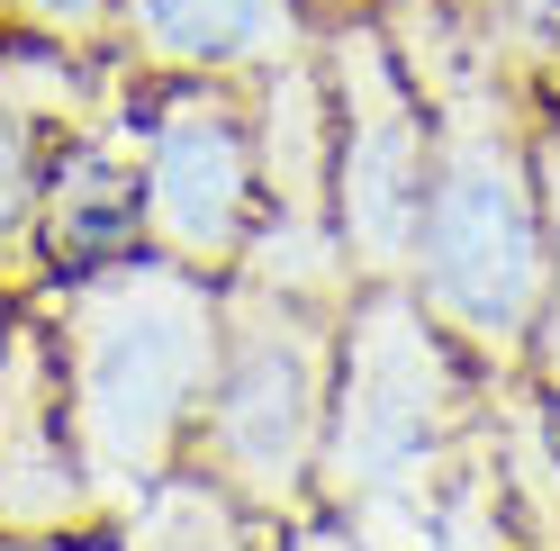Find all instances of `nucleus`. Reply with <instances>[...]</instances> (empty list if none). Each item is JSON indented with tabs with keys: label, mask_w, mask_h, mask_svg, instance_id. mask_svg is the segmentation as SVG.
<instances>
[{
	"label": "nucleus",
	"mask_w": 560,
	"mask_h": 551,
	"mask_svg": "<svg viewBox=\"0 0 560 551\" xmlns=\"http://www.w3.org/2000/svg\"><path fill=\"white\" fill-rule=\"evenodd\" d=\"M389 46L425 99V209H416L407 290L479 371L515 380L542 326L551 235L534 172V82L515 73L506 37L462 0H371Z\"/></svg>",
	"instance_id": "nucleus-1"
},
{
	"label": "nucleus",
	"mask_w": 560,
	"mask_h": 551,
	"mask_svg": "<svg viewBox=\"0 0 560 551\" xmlns=\"http://www.w3.org/2000/svg\"><path fill=\"white\" fill-rule=\"evenodd\" d=\"M488 389L498 371H479L407 281H362L335 335L317 515L371 551H425L488 434Z\"/></svg>",
	"instance_id": "nucleus-2"
},
{
	"label": "nucleus",
	"mask_w": 560,
	"mask_h": 551,
	"mask_svg": "<svg viewBox=\"0 0 560 551\" xmlns=\"http://www.w3.org/2000/svg\"><path fill=\"white\" fill-rule=\"evenodd\" d=\"M27 307L55 335L91 497H100V515H127L154 479L190 461L208 371H218L226 281H208L190 262H163V254H127L109 271L37 290Z\"/></svg>",
	"instance_id": "nucleus-3"
},
{
	"label": "nucleus",
	"mask_w": 560,
	"mask_h": 551,
	"mask_svg": "<svg viewBox=\"0 0 560 551\" xmlns=\"http://www.w3.org/2000/svg\"><path fill=\"white\" fill-rule=\"evenodd\" d=\"M335 335L343 298L280 290L235 271L218 317V371L190 434V461L244 497L262 525H299L317 506V453H326V398H335Z\"/></svg>",
	"instance_id": "nucleus-4"
},
{
	"label": "nucleus",
	"mask_w": 560,
	"mask_h": 551,
	"mask_svg": "<svg viewBox=\"0 0 560 551\" xmlns=\"http://www.w3.org/2000/svg\"><path fill=\"white\" fill-rule=\"evenodd\" d=\"M118 109L136 136V181H145V254L190 262L208 281H235L262 235L254 91L118 63Z\"/></svg>",
	"instance_id": "nucleus-5"
},
{
	"label": "nucleus",
	"mask_w": 560,
	"mask_h": 551,
	"mask_svg": "<svg viewBox=\"0 0 560 551\" xmlns=\"http://www.w3.org/2000/svg\"><path fill=\"white\" fill-rule=\"evenodd\" d=\"M317 73L335 99V245H343V271H353V290L407 281L434 127H425V99H416L371 0L317 19Z\"/></svg>",
	"instance_id": "nucleus-6"
},
{
	"label": "nucleus",
	"mask_w": 560,
	"mask_h": 551,
	"mask_svg": "<svg viewBox=\"0 0 560 551\" xmlns=\"http://www.w3.org/2000/svg\"><path fill=\"white\" fill-rule=\"evenodd\" d=\"M46 525H100V497L73 443L55 335L27 298H10V317H0V534Z\"/></svg>",
	"instance_id": "nucleus-7"
},
{
	"label": "nucleus",
	"mask_w": 560,
	"mask_h": 551,
	"mask_svg": "<svg viewBox=\"0 0 560 551\" xmlns=\"http://www.w3.org/2000/svg\"><path fill=\"white\" fill-rule=\"evenodd\" d=\"M127 254H145V181H136V136L109 82V99L82 127H63V145L46 163L37 235H27V298L55 281H82V271H109Z\"/></svg>",
	"instance_id": "nucleus-8"
},
{
	"label": "nucleus",
	"mask_w": 560,
	"mask_h": 551,
	"mask_svg": "<svg viewBox=\"0 0 560 551\" xmlns=\"http://www.w3.org/2000/svg\"><path fill=\"white\" fill-rule=\"evenodd\" d=\"M118 82V55H63L37 37H0V298H27V235L37 190L63 145Z\"/></svg>",
	"instance_id": "nucleus-9"
},
{
	"label": "nucleus",
	"mask_w": 560,
	"mask_h": 551,
	"mask_svg": "<svg viewBox=\"0 0 560 551\" xmlns=\"http://www.w3.org/2000/svg\"><path fill=\"white\" fill-rule=\"evenodd\" d=\"M307 46H317L307 0H118L109 10V55L127 73H190L254 91Z\"/></svg>",
	"instance_id": "nucleus-10"
},
{
	"label": "nucleus",
	"mask_w": 560,
	"mask_h": 551,
	"mask_svg": "<svg viewBox=\"0 0 560 551\" xmlns=\"http://www.w3.org/2000/svg\"><path fill=\"white\" fill-rule=\"evenodd\" d=\"M109 525H118V551H271V534H280L244 497H226L199 461L154 479V489L136 497L127 515H109Z\"/></svg>",
	"instance_id": "nucleus-11"
},
{
	"label": "nucleus",
	"mask_w": 560,
	"mask_h": 551,
	"mask_svg": "<svg viewBox=\"0 0 560 551\" xmlns=\"http://www.w3.org/2000/svg\"><path fill=\"white\" fill-rule=\"evenodd\" d=\"M534 172H542V235H551V290H542V326L524 353V380L542 398H560V99L534 109Z\"/></svg>",
	"instance_id": "nucleus-12"
},
{
	"label": "nucleus",
	"mask_w": 560,
	"mask_h": 551,
	"mask_svg": "<svg viewBox=\"0 0 560 551\" xmlns=\"http://www.w3.org/2000/svg\"><path fill=\"white\" fill-rule=\"evenodd\" d=\"M109 10L118 0H0L10 37H37L63 55H109Z\"/></svg>",
	"instance_id": "nucleus-13"
},
{
	"label": "nucleus",
	"mask_w": 560,
	"mask_h": 551,
	"mask_svg": "<svg viewBox=\"0 0 560 551\" xmlns=\"http://www.w3.org/2000/svg\"><path fill=\"white\" fill-rule=\"evenodd\" d=\"M0 551H118V525H46V534H0Z\"/></svg>",
	"instance_id": "nucleus-14"
},
{
	"label": "nucleus",
	"mask_w": 560,
	"mask_h": 551,
	"mask_svg": "<svg viewBox=\"0 0 560 551\" xmlns=\"http://www.w3.org/2000/svg\"><path fill=\"white\" fill-rule=\"evenodd\" d=\"M271 551H371V542H362V534H343L335 515H317V506H307L299 525H280V542H271Z\"/></svg>",
	"instance_id": "nucleus-15"
},
{
	"label": "nucleus",
	"mask_w": 560,
	"mask_h": 551,
	"mask_svg": "<svg viewBox=\"0 0 560 551\" xmlns=\"http://www.w3.org/2000/svg\"><path fill=\"white\" fill-rule=\"evenodd\" d=\"M0 37H10V19H0Z\"/></svg>",
	"instance_id": "nucleus-16"
},
{
	"label": "nucleus",
	"mask_w": 560,
	"mask_h": 551,
	"mask_svg": "<svg viewBox=\"0 0 560 551\" xmlns=\"http://www.w3.org/2000/svg\"><path fill=\"white\" fill-rule=\"evenodd\" d=\"M0 317H10V298H0Z\"/></svg>",
	"instance_id": "nucleus-17"
},
{
	"label": "nucleus",
	"mask_w": 560,
	"mask_h": 551,
	"mask_svg": "<svg viewBox=\"0 0 560 551\" xmlns=\"http://www.w3.org/2000/svg\"><path fill=\"white\" fill-rule=\"evenodd\" d=\"M551 417H560V398H551Z\"/></svg>",
	"instance_id": "nucleus-18"
}]
</instances>
